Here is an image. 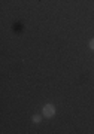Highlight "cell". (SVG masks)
Listing matches in <instances>:
<instances>
[{
	"label": "cell",
	"mask_w": 94,
	"mask_h": 134,
	"mask_svg": "<svg viewBox=\"0 0 94 134\" xmlns=\"http://www.w3.org/2000/svg\"><path fill=\"white\" fill-rule=\"evenodd\" d=\"M55 106L52 104V103H46V104L42 107V115L45 116V118H52V116L55 115Z\"/></svg>",
	"instance_id": "obj_1"
},
{
	"label": "cell",
	"mask_w": 94,
	"mask_h": 134,
	"mask_svg": "<svg viewBox=\"0 0 94 134\" xmlns=\"http://www.w3.org/2000/svg\"><path fill=\"white\" fill-rule=\"evenodd\" d=\"M88 46H90V49H91V51H94V37L88 42Z\"/></svg>",
	"instance_id": "obj_3"
},
{
	"label": "cell",
	"mask_w": 94,
	"mask_h": 134,
	"mask_svg": "<svg viewBox=\"0 0 94 134\" xmlns=\"http://www.w3.org/2000/svg\"><path fill=\"white\" fill-rule=\"evenodd\" d=\"M32 121H33L34 124H40V121H42V116H40V115H33V116H32Z\"/></svg>",
	"instance_id": "obj_2"
}]
</instances>
